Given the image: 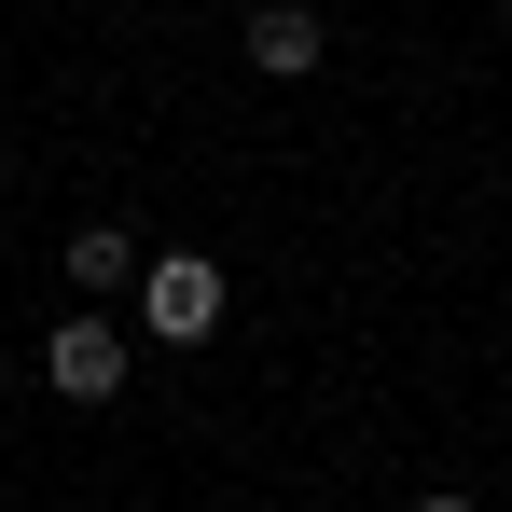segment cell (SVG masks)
<instances>
[{
    "mask_svg": "<svg viewBox=\"0 0 512 512\" xmlns=\"http://www.w3.org/2000/svg\"><path fill=\"white\" fill-rule=\"evenodd\" d=\"M319 56H333V28H319L305 0H263V14H250V70H263V84H305Z\"/></svg>",
    "mask_w": 512,
    "mask_h": 512,
    "instance_id": "cell-3",
    "label": "cell"
},
{
    "mask_svg": "<svg viewBox=\"0 0 512 512\" xmlns=\"http://www.w3.org/2000/svg\"><path fill=\"white\" fill-rule=\"evenodd\" d=\"M222 305H236V277H222L208 250L139 263V333H153V346H208V333H222Z\"/></svg>",
    "mask_w": 512,
    "mask_h": 512,
    "instance_id": "cell-1",
    "label": "cell"
},
{
    "mask_svg": "<svg viewBox=\"0 0 512 512\" xmlns=\"http://www.w3.org/2000/svg\"><path fill=\"white\" fill-rule=\"evenodd\" d=\"M42 388L56 402H125V333L111 319H56L42 333Z\"/></svg>",
    "mask_w": 512,
    "mask_h": 512,
    "instance_id": "cell-2",
    "label": "cell"
},
{
    "mask_svg": "<svg viewBox=\"0 0 512 512\" xmlns=\"http://www.w3.org/2000/svg\"><path fill=\"white\" fill-rule=\"evenodd\" d=\"M416 512H485V499H457V485H443V499H416Z\"/></svg>",
    "mask_w": 512,
    "mask_h": 512,
    "instance_id": "cell-5",
    "label": "cell"
},
{
    "mask_svg": "<svg viewBox=\"0 0 512 512\" xmlns=\"http://www.w3.org/2000/svg\"><path fill=\"white\" fill-rule=\"evenodd\" d=\"M125 277H139V236L125 222H84L70 236V291H125Z\"/></svg>",
    "mask_w": 512,
    "mask_h": 512,
    "instance_id": "cell-4",
    "label": "cell"
}]
</instances>
